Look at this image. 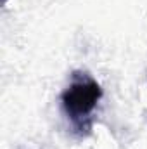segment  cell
<instances>
[{
    "label": "cell",
    "mask_w": 147,
    "mask_h": 149,
    "mask_svg": "<svg viewBox=\"0 0 147 149\" xmlns=\"http://www.w3.org/2000/svg\"><path fill=\"white\" fill-rule=\"evenodd\" d=\"M101 97H102V88L90 74L74 71L71 83L61 94V104L66 116L71 120L73 130L80 135L90 132L92 128L90 114L95 109Z\"/></svg>",
    "instance_id": "6da1fadb"
}]
</instances>
